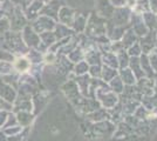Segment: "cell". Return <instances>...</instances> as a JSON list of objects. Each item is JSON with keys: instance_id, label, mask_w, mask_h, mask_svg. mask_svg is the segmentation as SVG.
I'll use <instances>...</instances> for the list:
<instances>
[{"instance_id": "12", "label": "cell", "mask_w": 157, "mask_h": 141, "mask_svg": "<svg viewBox=\"0 0 157 141\" xmlns=\"http://www.w3.org/2000/svg\"><path fill=\"white\" fill-rule=\"evenodd\" d=\"M148 59H149V62H150L152 69L157 72V49H154V51L149 52Z\"/></svg>"}, {"instance_id": "5", "label": "cell", "mask_w": 157, "mask_h": 141, "mask_svg": "<svg viewBox=\"0 0 157 141\" xmlns=\"http://www.w3.org/2000/svg\"><path fill=\"white\" fill-rule=\"evenodd\" d=\"M137 40V35L134 32V29H129L122 35V46L123 48H128L130 47L132 44H135Z\"/></svg>"}, {"instance_id": "3", "label": "cell", "mask_w": 157, "mask_h": 141, "mask_svg": "<svg viewBox=\"0 0 157 141\" xmlns=\"http://www.w3.org/2000/svg\"><path fill=\"white\" fill-rule=\"evenodd\" d=\"M129 66H130V69L132 71V73H134L136 79H142L145 75L142 67H141V64H140V57H130Z\"/></svg>"}, {"instance_id": "11", "label": "cell", "mask_w": 157, "mask_h": 141, "mask_svg": "<svg viewBox=\"0 0 157 141\" xmlns=\"http://www.w3.org/2000/svg\"><path fill=\"white\" fill-rule=\"evenodd\" d=\"M127 49H128L127 53L129 54V57H140L142 54V49H141V46L137 41L135 44H132L130 47H128Z\"/></svg>"}, {"instance_id": "16", "label": "cell", "mask_w": 157, "mask_h": 141, "mask_svg": "<svg viewBox=\"0 0 157 141\" xmlns=\"http://www.w3.org/2000/svg\"><path fill=\"white\" fill-rule=\"evenodd\" d=\"M154 88L156 89V92H157V79H156V82H155V87H154Z\"/></svg>"}, {"instance_id": "2", "label": "cell", "mask_w": 157, "mask_h": 141, "mask_svg": "<svg viewBox=\"0 0 157 141\" xmlns=\"http://www.w3.org/2000/svg\"><path fill=\"white\" fill-rule=\"evenodd\" d=\"M130 12L127 10V8H123V7H118V8H115L114 11V21L115 24L114 25H117V26H121V25H124V22H128L129 19H130Z\"/></svg>"}, {"instance_id": "10", "label": "cell", "mask_w": 157, "mask_h": 141, "mask_svg": "<svg viewBox=\"0 0 157 141\" xmlns=\"http://www.w3.org/2000/svg\"><path fill=\"white\" fill-rule=\"evenodd\" d=\"M101 73H102V76H103V79H105V82H109L113 78H115V76L117 75V69H116V68L109 67V66H105V67H103V71H102Z\"/></svg>"}, {"instance_id": "17", "label": "cell", "mask_w": 157, "mask_h": 141, "mask_svg": "<svg viewBox=\"0 0 157 141\" xmlns=\"http://www.w3.org/2000/svg\"><path fill=\"white\" fill-rule=\"evenodd\" d=\"M156 18H157V15H156Z\"/></svg>"}, {"instance_id": "4", "label": "cell", "mask_w": 157, "mask_h": 141, "mask_svg": "<svg viewBox=\"0 0 157 141\" xmlns=\"http://www.w3.org/2000/svg\"><path fill=\"white\" fill-rule=\"evenodd\" d=\"M118 76L121 78V80L123 81V84H124V85H128V86L134 85L135 81H136V78H135V75L132 73V71L128 67L120 69V75H118Z\"/></svg>"}, {"instance_id": "14", "label": "cell", "mask_w": 157, "mask_h": 141, "mask_svg": "<svg viewBox=\"0 0 157 141\" xmlns=\"http://www.w3.org/2000/svg\"><path fill=\"white\" fill-rule=\"evenodd\" d=\"M149 8L154 13H157V0H149Z\"/></svg>"}, {"instance_id": "15", "label": "cell", "mask_w": 157, "mask_h": 141, "mask_svg": "<svg viewBox=\"0 0 157 141\" xmlns=\"http://www.w3.org/2000/svg\"><path fill=\"white\" fill-rule=\"evenodd\" d=\"M127 1V4H129V5H132V4H135L137 0H125Z\"/></svg>"}, {"instance_id": "9", "label": "cell", "mask_w": 157, "mask_h": 141, "mask_svg": "<svg viewBox=\"0 0 157 141\" xmlns=\"http://www.w3.org/2000/svg\"><path fill=\"white\" fill-rule=\"evenodd\" d=\"M103 62L105 64V66H109V67L116 68L118 69V61L116 58V54L114 53H105V55L103 57Z\"/></svg>"}, {"instance_id": "7", "label": "cell", "mask_w": 157, "mask_h": 141, "mask_svg": "<svg viewBox=\"0 0 157 141\" xmlns=\"http://www.w3.org/2000/svg\"><path fill=\"white\" fill-rule=\"evenodd\" d=\"M116 58H117L118 61V69H122V68H125L129 66L130 57H129V54L127 53V51H124V48L118 51L117 54H116Z\"/></svg>"}, {"instance_id": "6", "label": "cell", "mask_w": 157, "mask_h": 141, "mask_svg": "<svg viewBox=\"0 0 157 141\" xmlns=\"http://www.w3.org/2000/svg\"><path fill=\"white\" fill-rule=\"evenodd\" d=\"M140 64H141V67H142L145 75H148V76H152L154 75V69H152L150 62H149L148 54L143 53L140 55Z\"/></svg>"}, {"instance_id": "8", "label": "cell", "mask_w": 157, "mask_h": 141, "mask_svg": "<svg viewBox=\"0 0 157 141\" xmlns=\"http://www.w3.org/2000/svg\"><path fill=\"white\" fill-rule=\"evenodd\" d=\"M109 85H110L111 91L116 94L122 93L123 89H124V84H123V81L121 80V78H120L118 75H116L115 78H113V79L109 81Z\"/></svg>"}, {"instance_id": "13", "label": "cell", "mask_w": 157, "mask_h": 141, "mask_svg": "<svg viewBox=\"0 0 157 141\" xmlns=\"http://www.w3.org/2000/svg\"><path fill=\"white\" fill-rule=\"evenodd\" d=\"M110 4L115 8H118V7H124L127 5V1L125 0H109Z\"/></svg>"}, {"instance_id": "1", "label": "cell", "mask_w": 157, "mask_h": 141, "mask_svg": "<svg viewBox=\"0 0 157 141\" xmlns=\"http://www.w3.org/2000/svg\"><path fill=\"white\" fill-rule=\"evenodd\" d=\"M156 38H157V34L155 33V31H149L148 33L145 34L143 37V39L141 40V49L144 54H148L150 51H152V48L155 46V42H156Z\"/></svg>"}]
</instances>
